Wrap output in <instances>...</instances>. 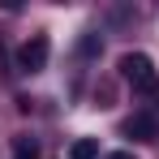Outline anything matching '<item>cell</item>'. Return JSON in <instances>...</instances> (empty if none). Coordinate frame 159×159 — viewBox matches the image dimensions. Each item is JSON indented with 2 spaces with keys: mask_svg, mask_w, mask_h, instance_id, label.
Wrapping results in <instances>:
<instances>
[{
  "mask_svg": "<svg viewBox=\"0 0 159 159\" xmlns=\"http://www.w3.org/2000/svg\"><path fill=\"white\" fill-rule=\"evenodd\" d=\"M107 159H133V155H129V151H112Z\"/></svg>",
  "mask_w": 159,
  "mask_h": 159,
  "instance_id": "cell-7",
  "label": "cell"
},
{
  "mask_svg": "<svg viewBox=\"0 0 159 159\" xmlns=\"http://www.w3.org/2000/svg\"><path fill=\"white\" fill-rule=\"evenodd\" d=\"M13 159H39V146H34L30 138H17V146H13Z\"/></svg>",
  "mask_w": 159,
  "mask_h": 159,
  "instance_id": "cell-6",
  "label": "cell"
},
{
  "mask_svg": "<svg viewBox=\"0 0 159 159\" xmlns=\"http://www.w3.org/2000/svg\"><path fill=\"white\" fill-rule=\"evenodd\" d=\"M69 159H99V142H95V138L73 142V146H69Z\"/></svg>",
  "mask_w": 159,
  "mask_h": 159,
  "instance_id": "cell-5",
  "label": "cell"
},
{
  "mask_svg": "<svg viewBox=\"0 0 159 159\" xmlns=\"http://www.w3.org/2000/svg\"><path fill=\"white\" fill-rule=\"evenodd\" d=\"M120 78L129 82L138 95H151V99L159 95V69H155V60L142 56V52H125L120 56Z\"/></svg>",
  "mask_w": 159,
  "mask_h": 159,
  "instance_id": "cell-1",
  "label": "cell"
},
{
  "mask_svg": "<svg viewBox=\"0 0 159 159\" xmlns=\"http://www.w3.org/2000/svg\"><path fill=\"white\" fill-rule=\"evenodd\" d=\"M99 52H103V39H99V30H86V34L78 39V56H86V60H90V56H99Z\"/></svg>",
  "mask_w": 159,
  "mask_h": 159,
  "instance_id": "cell-4",
  "label": "cell"
},
{
  "mask_svg": "<svg viewBox=\"0 0 159 159\" xmlns=\"http://www.w3.org/2000/svg\"><path fill=\"white\" fill-rule=\"evenodd\" d=\"M120 133L133 138V142H155V138H159V120L151 116V112H133L129 120L120 125Z\"/></svg>",
  "mask_w": 159,
  "mask_h": 159,
  "instance_id": "cell-3",
  "label": "cell"
},
{
  "mask_svg": "<svg viewBox=\"0 0 159 159\" xmlns=\"http://www.w3.org/2000/svg\"><path fill=\"white\" fill-rule=\"evenodd\" d=\"M48 56H52L48 34H34L30 43L17 48V69H22V73H43V69H48Z\"/></svg>",
  "mask_w": 159,
  "mask_h": 159,
  "instance_id": "cell-2",
  "label": "cell"
}]
</instances>
